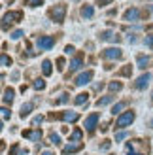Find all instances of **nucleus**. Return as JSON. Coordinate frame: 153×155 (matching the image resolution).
<instances>
[{"mask_svg":"<svg viewBox=\"0 0 153 155\" xmlns=\"http://www.w3.org/2000/svg\"><path fill=\"white\" fill-rule=\"evenodd\" d=\"M151 12H153V6H151Z\"/></svg>","mask_w":153,"mask_h":155,"instance_id":"c03bdc74","label":"nucleus"},{"mask_svg":"<svg viewBox=\"0 0 153 155\" xmlns=\"http://www.w3.org/2000/svg\"><path fill=\"white\" fill-rule=\"evenodd\" d=\"M21 36H23V30H13V32H11V40H19Z\"/></svg>","mask_w":153,"mask_h":155,"instance_id":"473e14b6","label":"nucleus"},{"mask_svg":"<svg viewBox=\"0 0 153 155\" xmlns=\"http://www.w3.org/2000/svg\"><path fill=\"white\" fill-rule=\"evenodd\" d=\"M25 153H27V151H25V150H21L17 144H13V146H11V151H10V155H25Z\"/></svg>","mask_w":153,"mask_h":155,"instance_id":"a878e982","label":"nucleus"},{"mask_svg":"<svg viewBox=\"0 0 153 155\" xmlns=\"http://www.w3.org/2000/svg\"><path fill=\"white\" fill-rule=\"evenodd\" d=\"M91 80H93V70H87V72H81L78 78H76L74 83L78 85V87H83V85L91 83Z\"/></svg>","mask_w":153,"mask_h":155,"instance_id":"20e7f679","label":"nucleus"},{"mask_svg":"<svg viewBox=\"0 0 153 155\" xmlns=\"http://www.w3.org/2000/svg\"><path fill=\"white\" fill-rule=\"evenodd\" d=\"M136 64H138V68H142V70H146L148 64H149V59L146 55H138L136 57Z\"/></svg>","mask_w":153,"mask_h":155,"instance_id":"dca6fc26","label":"nucleus"},{"mask_svg":"<svg viewBox=\"0 0 153 155\" xmlns=\"http://www.w3.org/2000/svg\"><path fill=\"white\" fill-rule=\"evenodd\" d=\"M95 2H96L98 6H108L110 2H113V0H95Z\"/></svg>","mask_w":153,"mask_h":155,"instance_id":"e433bc0d","label":"nucleus"},{"mask_svg":"<svg viewBox=\"0 0 153 155\" xmlns=\"http://www.w3.org/2000/svg\"><path fill=\"white\" fill-rule=\"evenodd\" d=\"M125 136H127V133H117V134H116V142H121Z\"/></svg>","mask_w":153,"mask_h":155,"instance_id":"4c0bfd02","label":"nucleus"},{"mask_svg":"<svg viewBox=\"0 0 153 155\" xmlns=\"http://www.w3.org/2000/svg\"><path fill=\"white\" fill-rule=\"evenodd\" d=\"M8 2H13V0H8Z\"/></svg>","mask_w":153,"mask_h":155,"instance_id":"37998d69","label":"nucleus"},{"mask_svg":"<svg viewBox=\"0 0 153 155\" xmlns=\"http://www.w3.org/2000/svg\"><path fill=\"white\" fill-rule=\"evenodd\" d=\"M68 98H70V95H68V93H63V95L57 98V104H64V102H68Z\"/></svg>","mask_w":153,"mask_h":155,"instance_id":"c85d7f7f","label":"nucleus"},{"mask_svg":"<svg viewBox=\"0 0 153 155\" xmlns=\"http://www.w3.org/2000/svg\"><path fill=\"white\" fill-rule=\"evenodd\" d=\"M108 87H110V91H112V93H117V91L123 89V83H121V81H112Z\"/></svg>","mask_w":153,"mask_h":155,"instance_id":"4be33fe9","label":"nucleus"},{"mask_svg":"<svg viewBox=\"0 0 153 155\" xmlns=\"http://www.w3.org/2000/svg\"><path fill=\"white\" fill-rule=\"evenodd\" d=\"M149 81H151V74H142L138 80L134 81V87L136 89H146L148 85H149Z\"/></svg>","mask_w":153,"mask_h":155,"instance_id":"1a4fd4ad","label":"nucleus"},{"mask_svg":"<svg viewBox=\"0 0 153 155\" xmlns=\"http://www.w3.org/2000/svg\"><path fill=\"white\" fill-rule=\"evenodd\" d=\"M13 97H15V91L10 87V89H4V97H2V102L4 104H11L13 102Z\"/></svg>","mask_w":153,"mask_h":155,"instance_id":"2eb2a0df","label":"nucleus"},{"mask_svg":"<svg viewBox=\"0 0 153 155\" xmlns=\"http://www.w3.org/2000/svg\"><path fill=\"white\" fill-rule=\"evenodd\" d=\"M42 121H44V115H36V117L32 119V127H36V125H40Z\"/></svg>","mask_w":153,"mask_h":155,"instance_id":"f704fd0d","label":"nucleus"},{"mask_svg":"<svg viewBox=\"0 0 153 155\" xmlns=\"http://www.w3.org/2000/svg\"><path fill=\"white\" fill-rule=\"evenodd\" d=\"M32 108H34V102H27V104H23V108H21V117L25 119L27 115L30 114V110H32Z\"/></svg>","mask_w":153,"mask_h":155,"instance_id":"6ab92c4d","label":"nucleus"},{"mask_svg":"<svg viewBox=\"0 0 153 155\" xmlns=\"http://www.w3.org/2000/svg\"><path fill=\"white\" fill-rule=\"evenodd\" d=\"M81 136H83V133H81L80 129H76L74 133L70 134V142H80V140H81Z\"/></svg>","mask_w":153,"mask_h":155,"instance_id":"5701e85b","label":"nucleus"},{"mask_svg":"<svg viewBox=\"0 0 153 155\" xmlns=\"http://www.w3.org/2000/svg\"><path fill=\"white\" fill-rule=\"evenodd\" d=\"M57 64H59V66H57L59 70H64V59H63V57H59V59H57Z\"/></svg>","mask_w":153,"mask_h":155,"instance_id":"c9c22d12","label":"nucleus"},{"mask_svg":"<svg viewBox=\"0 0 153 155\" xmlns=\"http://www.w3.org/2000/svg\"><path fill=\"white\" fill-rule=\"evenodd\" d=\"M49 144L59 146V144H60V136H59L57 133H51V134H49Z\"/></svg>","mask_w":153,"mask_h":155,"instance_id":"393cba45","label":"nucleus"},{"mask_svg":"<svg viewBox=\"0 0 153 155\" xmlns=\"http://www.w3.org/2000/svg\"><path fill=\"white\" fill-rule=\"evenodd\" d=\"M151 97H153V95H151Z\"/></svg>","mask_w":153,"mask_h":155,"instance_id":"a18cd8bd","label":"nucleus"},{"mask_svg":"<svg viewBox=\"0 0 153 155\" xmlns=\"http://www.w3.org/2000/svg\"><path fill=\"white\" fill-rule=\"evenodd\" d=\"M132 74V68L131 66H125V68H121L119 70V76H131Z\"/></svg>","mask_w":153,"mask_h":155,"instance_id":"c756f323","label":"nucleus"},{"mask_svg":"<svg viewBox=\"0 0 153 155\" xmlns=\"http://www.w3.org/2000/svg\"><path fill=\"white\" fill-rule=\"evenodd\" d=\"M23 136L28 138V140H32V142H38L42 138V130L40 129H36V130H23Z\"/></svg>","mask_w":153,"mask_h":155,"instance_id":"f8f14e48","label":"nucleus"},{"mask_svg":"<svg viewBox=\"0 0 153 155\" xmlns=\"http://www.w3.org/2000/svg\"><path fill=\"white\" fill-rule=\"evenodd\" d=\"M134 117H136V115H134V112H132V110L123 112V114H121L119 117H117L116 127H117V129H125V127H129V125H131V123L134 121Z\"/></svg>","mask_w":153,"mask_h":155,"instance_id":"7ed1b4c3","label":"nucleus"},{"mask_svg":"<svg viewBox=\"0 0 153 155\" xmlns=\"http://www.w3.org/2000/svg\"><path fill=\"white\" fill-rule=\"evenodd\" d=\"M87 98H89V95H87V93H80V95L76 97V100H74V102L78 104V106H81V104H87Z\"/></svg>","mask_w":153,"mask_h":155,"instance_id":"412c9836","label":"nucleus"},{"mask_svg":"<svg viewBox=\"0 0 153 155\" xmlns=\"http://www.w3.org/2000/svg\"><path fill=\"white\" fill-rule=\"evenodd\" d=\"M149 127H151V129H153V119H151V121H149Z\"/></svg>","mask_w":153,"mask_h":155,"instance_id":"79ce46f5","label":"nucleus"},{"mask_svg":"<svg viewBox=\"0 0 153 155\" xmlns=\"http://www.w3.org/2000/svg\"><path fill=\"white\" fill-rule=\"evenodd\" d=\"M102 57L104 59H116L119 61L121 57H123V51H121V48H108L102 51Z\"/></svg>","mask_w":153,"mask_h":155,"instance_id":"423d86ee","label":"nucleus"},{"mask_svg":"<svg viewBox=\"0 0 153 155\" xmlns=\"http://www.w3.org/2000/svg\"><path fill=\"white\" fill-rule=\"evenodd\" d=\"M51 117H57V119H63V121H68V123H74L80 119V114L78 112H63V114H53Z\"/></svg>","mask_w":153,"mask_h":155,"instance_id":"39448f33","label":"nucleus"},{"mask_svg":"<svg viewBox=\"0 0 153 155\" xmlns=\"http://www.w3.org/2000/svg\"><path fill=\"white\" fill-rule=\"evenodd\" d=\"M140 10H138V8H129V10L123 13V19L125 21H138L140 19Z\"/></svg>","mask_w":153,"mask_h":155,"instance_id":"6e6552de","label":"nucleus"},{"mask_svg":"<svg viewBox=\"0 0 153 155\" xmlns=\"http://www.w3.org/2000/svg\"><path fill=\"white\" fill-rule=\"evenodd\" d=\"M100 40H102V42H119L121 38H119L116 32H112V30H104V32L100 34Z\"/></svg>","mask_w":153,"mask_h":155,"instance_id":"ddd939ff","label":"nucleus"},{"mask_svg":"<svg viewBox=\"0 0 153 155\" xmlns=\"http://www.w3.org/2000/svg\"><path fill=\"white\" fill-rule=\"evenodd\" d=\"M23 19V12L17 10V12H10V13H6L4 17H2V30H8V27L11 25V23H17Z\"/></svg>","mask_w":153,"mask_h":155,"instance_id":"f257e3e1","label":"nucleus"},{"mask_svg":"<svg viewBox=\"0 0 153 155\" xmlns=\"http://www.w3.org/2000/svg\"><path fill=\"white\" fill-rule=\"evenodd\" d=\"M42 4H44V0H30V2H28L30 8H38V6H42Z\"/></svg>","mask_w":153,"mask_h":155,"instance_id":"72a5a7b5","label":"nucleus"},{"mask_svg":"<svg viewBox=\"0 0 153 155\" xmlns=\"http://www.w3.org/2000/svg\"><path fill=\"white\" fill-rule=\"evenodd\" d=\"M100 150H102V151H106V150H110V142L106 140V142H104V144L100 146Z\"/></svg>","mask_w":153,"mask_h":155,"instance_id":"58836bf2","label":"nucleus"},{"mask_svg":"<svg viewBox=\"0 0 153 155\" xmlns=\"http://www.w3.org/2000/svg\"><path fill=\"white\" fill-rule=\"evenodd\" d=\"M36 44H38L40 49H51L53 45H55V38H53V36H40Z\"/></svg>","mask_w":153,"mask_h":155,"instance_id":"0eeeda50","label":"nucleus"},{"mask_svg":"<svg viewBox=\"0 0 153 155\" xmlns=\"http://www.w3.org/2000/svg\"><path fill=\"white\" fill-rule=\"evenodd\" d=\"M113 100H116V97H113V95H106V97H102V98H98V100H96V106H98V108H102V106H106V104L113 102Z\"/></svg>","mask_w":153,"mask_h":155,"instance_id":"f3484780","label":"nucleus"},{"mask_svg":"<svg viewBox=\"0 0 153 155\" xmlns=\"http://www.w3.org/2000/svg\"><path fill=\"white\" fill-rule=\"evenodd\" d=\"M98 117H100L98 114H91L89 117L85 119V129H87V133H93V130H95L96 123H98Z\"/></svg>","mask_w":153,"mask_h":155,"instance_id":"9d476101","label":"nucleus"},{"mask_svg":"<svg viewBox=\"0 0 153 155\" xmlns=\"http://www.w3.org/2000/svg\"><path fill=\"white\" fill-rule=\"evenodd\" d=\"M49 15H51V19L55 21V23H64V17H66V6L64 4H57L53 10L49 12Z\"/></svg>","mask_w":153,"mask_h":155,"instance_id":"f03ea898","label":"nucleus"},{"mask_svg":"<svg viewBox=\"0 0 153 155\" xmlns=\"http://www.w3.org/2000/svg\"><path fill=\"white\" fill-rule=\"evenodd\" d=\"M42 155H53V153H51V151H44Z\"/></svg>","mask_w":153,"mask_h":155,"instance_id":"a19ab883","label":"nucleus"},{"mask_svg":"<svg viewBox=\"0 0 153 155\" xmlns=\"http://www.w3.org/2000/svg\"><path fill=\"white\" fill-rule=\"evenodd\" d=\"M0 61H2V66H11V59L8 57L6 53H4V55H2V59H0Z\"/></svg>","mask_w":153,"mask_h":155,"instance_id":"7c9ffc66","label":"nucleus"},{"mask_svg":"<svg viewBox=\"0 0 153 155\" xmlns=\"http://www.w3.org/2000/svg\"><path fill=\"white\" fill-rule=\"evenodd\" d=\"M32 85H34V89H38V91L45 89V81H44V80H36V81H34Z\"/></svg>","mask_w":153,"mask_h":155,"instance_id":"bb28decb","label":"nucleus"},{"mask_svg":"<svg viewBox=\"0 0 153 155\" xmlns=\"http://www.w3.org/2000/svg\"><path fill=\"white\" fill-rule=\"evenodd\" d=\"M10 115H11V112L4 106V108H2V119H4V121H8V119H10Z\"/></svg>","mask_w":153,"mask_h":155,"instance_id":"2f4dec72","label":"nucleus"},{"mask_svg":"<svg viewBox=\"0 0 153 155\" xmlns=\"http://www.w3.org/2000/svg\"><path fill=\"white\" fill-rule=\"evenodd\" d=\"M144 44H146L149 49H153V34H148L146 38H144Z\"/></svg>","mask_w":153,"mask_h":155,"instance_id":"cd10ccee","label":"nucleus"},{"mask_svg":"<svg viewBox=\"0 0 153 155\" xmlns=\"http://www.w3.org/2000/svg\"><path fill=\"white\" fill-rule=\"evenodd\" d=\"M83 66V55H76L72 61H70V70H80V68Z\"/></svg>","mask_w":153,"mask_h":155,"instance_id":"4468645a","label":"nucleus"},{"mask_svg":"<svg viewBox=\"0 0 153 155\" xmlns=\"http://www.w3.org/2000/svg\"><path fill=\"white\" fill-rule=\"evenodd\" d=\"M125 106H127V102H117L116 106L112 108V114H113V115H116V114H117V115H121V110H123Z\"/></svg>","mask_w":153,"mask_h":155,"instance_id":"b1692460","label":"nucleus"},{"mask_svg":"<svg viewBox=\"0 0 153 155\" xmlns=\"http://www.w3.org/2000/svg\"><path fill=\"white\" fill-rule=\"evenodd\" d=\"M93 15H95V10H93V6H83L81 8V17H85V19H91V17H93Z\"/></svg>","mask_w":153,"mask_h":155,"instance_id":"a211bd4d","label":"nucleus"},{"mask_svg":"<svg viewBox=\"0 0 153 155\" xmlns=\"http://www.w3.org/2000/svg\"><path fill=\"white\" fill-rule=\"evenodd\" d=\"M66 53H68V55H70V53H74V48H72V45H66V49H64Z\"/></svg>","mask_w":153,"mask_h":155,"instance_id":"ea45409f","label":"nucleus"},{"mask_svg":"<svg viewBox=\"0 0 153 155\" xmlns=\"http://www.w3.org/2000/svg\"><path fill=\"white\" fill-rule=\"evenodd\" d=\"M81 148H83V144H81V142H70L68 146H64V148H63V153H64V155H70V153L80 151Z\"/></svg>","mask_w":153,"mask_h":155,"instance_id":"9b49d317","label":"nucleus"},{"mask_svg":"<svg viewBox=\"0 0 153 155\" xmlns=\"http://www.w3.org/2000/svg\"><path fill=\"white\" fill-rule=\"evenodd\" d=\"M42 72H44V76H51V72H53V68H51V61L45 59L44 63H42Z\"/></svg>","mask_w":153,"mask_h":155,"instance_id":"aec40b11","label":"nucleus"}]
</instances>
